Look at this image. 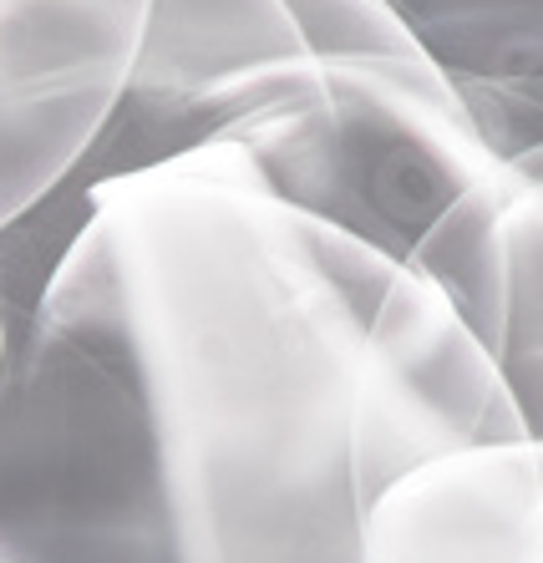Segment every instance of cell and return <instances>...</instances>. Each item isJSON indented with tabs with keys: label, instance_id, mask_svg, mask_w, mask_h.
Returning <instances> with one entry per match:
<instances>
[{
	"label": "cell",
	"instance_id": "obj_1",
	"mask_svg": "<svg viewBox=\"0 0 543 563\" xmlns=\"http://www.w3.org/2000/svg\"><path fill=\"white\" fill-rule=\"evenodd\" d=\"M62 260L112 320L173 563H361L351 386L397 260L209 153L81 194Z\"/></svg>",
	"mask_w": 543,
	"mask_h": 563
},
{
	"label": "cell",
	"instance_id": "obj_2",
	"mask_svg": "<svg viewBox=\"0 0 543 563\" xmlns=\"http://www.w3.org/2000/svg\"><path fill=\"white\" fill-rule=\"evenodd\" d=\"M0 563H173L133 371L67 260L5 320Z\"/></svg>",
	"mask_w": 543,
	"mask_h": 563
},
{
	"label": "cell",
	"instance_id": "obj_3",
	"mask_svg": "<svg viewBox=\"0 0 543 563\" xmlns=\"http://www.w3.org/2000/svg\"><path fill=\"white\" fill-rule=\"evenodd\" d=\"M193 153L397 264L452 198L503 163L422 52L295 56Z\"/></svg>",
	"mask_w": 543,
	"mask_h": 563
},
{
	"label": "cell",
	"instance_id": "obj_4",
	"mask_svg": "<svg viewBox=\"0 0 543 563\" xmlns=\"http://www.w3.org/2000/svg\"><path fill=\"white\" fill-rule=\"evenodd\" d=\"M508 437L539 432L452 305L397 264L366 320L345 421L361 508L417 462Z\"/></svg>",
	"mask_w": 543,
	"mask_h": 563
},
{
	"label": "cell",
	"instance_id": "obj_5",
	"mask_svg": "<svg viewBox=\"0 0 543 563\" xmlns=\"http://www.w3.org/2000/svg\"><path fill=\"white\" fill-rule=\"evenodd\" d=\"M295 56H306V41L279 0H147L118 112L71 184L46 203L87 219V188L203 147L229 118L259 102Z\"/></svg>",
	"mask_w": 543,
	"mask_h": 563
},
{
	"label": "cell",
	"instance_id": "obj_6",
	"mask_svg": "<svg viewBox=\"0 0 543 563\" xmlns=\"http://www.w3.org/2000/svg\"><path fill=\"white\" fill-rule=\"evenodd\" d=\"M147 0H0V229L71 184L118 112Z\"/></svg>",
	"mask_w": 543,
	"mask_h": 563
},
{
	"label": "cell",
	"instance_id": "obj_7",
	"mask_svg": "<svg viewBox=\"0 0 543 563\" xmlns=\"http://www.w3.org/2000/svg\"><path fill=\"white\" fill-rule=\"evenodd\" d=\"M543 153L492 163L426 223L407 269L437 289L488 351L518 411L539 432L543 386Z\"/></svg>",
	"mask_w": 543,
	"mask_h": 563
},
{
	"label": "cell",
	"instance_id": "obj_8",
	"mask_svg": "<svg viewBox=\"0 0 543 563\" xmlns=\"http://www.w3.org/2000/svg\"><path fill=\"white\" fill-rule=\"evenodd\" d=\"M361 563H543V442L426 457L361 508Z\"/></svg>",
	"mask_w": 543,
	"mask_h": 563
},
{
	"label": "cell",
	"instance_id": "obj_9",
	"mask_svg": "<svg viewBox=\"0 0 543 563\" xmlns=\"http://www.w3.org/2000/svg\"><path fill=\"white\" fill-rule=\"evenodd\" d=\"M447 81L543 92V0H391Z\"/></svg>",
	"mask_w": 543,
	"mask_h": 563
},
{
	"label": "cell",
	"instance_id": "obj_10",
	"mask_svg": "<svg viewBox=\"0 0 543 563\" xmlns=\"http://www.w3.org/2000/svg\"><path fill=\"white\" fill-rule=\"evenodd\" d=\"M310 56H411L422 52L391 0H279Z\"/></svg>",
	"mask_w": 543,
	"mask_h": 563
},
{
	"label": "cell",
	"instance_id": "obj_11",
	"mask_svg": "<svg viewBox=\"0 0 543 563\" xmlns=\"http://www.w3.org/2000/svg\"><path fill=\"white\" fill-rule=\"evenodd\" d=\"M0 355H5V310H0Z\"/></svg>",
	"mask_w": 543,
	"mask_h": 563
}]
</instances>
